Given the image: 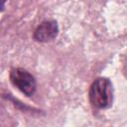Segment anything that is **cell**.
Listing matches in <instances>:
<instances>
[{
	"mask_svg": "<svg viewBox=\"0 0 127 127\" xmlns=\"http://www.w3.org/2000/svg\"><path fill=\"white\" fill-rule=\"evenodd\" d=\"M10 81L26 96H32L37 89V81L35 76L27 69L22 67H13L9 73Z\"/></svg>",
	"mask_w": 127,
	"mask_h": 127,
	"instance_id": "cell-2",
	"label": "cell"
},
{
	"mask_svg": "<svg viewBox=\"0 0 127 127\" xmlns=\"http://www.w3.org/2000/svg\"><path fill=\"white\" fill-rule=\"evenodd\" d=\"M89 102L97 109H107L112 106L113 86L107 77H97L91 83L88 92Z\"/></svg>",
	"mask_w": 127,
	"mask_h": 127,
	"instance_id": "cell-1",
	"label": "cell"
},
{
	"mask_svg": "<svg viewBox=\"0 0 127 127\" xmlns=\"http://www.w3.org/2000/svg\"><path fill=\"white\" fill-rule=\"evenodd\" d=\"M59 25L55 20H49L42 22L34 31L33 38L40 43H47L55 40L59 35Z\"/></svg>",
	"mask_w": 127,
	"mask_h": 127,
	"instance_id": "cell-3",
	"label": "cell"
}]
</instances>
